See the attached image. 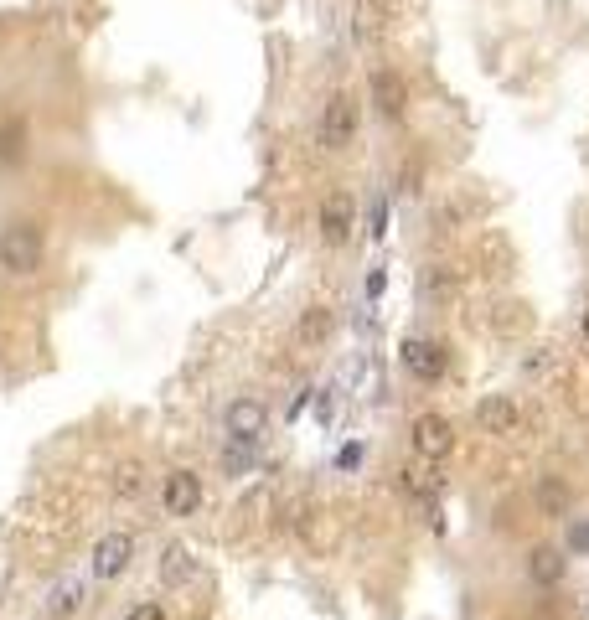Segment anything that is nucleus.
<instances>
[{
	"label": "nucleus",
	"mask_w": 589,
	"mask_h": 620,
	"mask_svg": "<svg viewBox=\"0 0 589 620\" xmlns=\"http://www.w3.org/2000/svg\"><path fill=\"white\" fill-rule=\"evenodd\" d=\"M47 259V233L37 217H11L6 228H0V269L6 274H37Z\"/></svg>",
	"instance_id": "obj_1"
},
{
	"label": "nucleus",
	"mask_w": 589,
	"mask_h": 620,
	"mask_svg": "<svg viewBox=\"0 0 589 620\" xmlns=\"http://www.w3.org/2000/svg\"><path fill=\"white\" fill-rule=\"evenodd\" d=\"M357 135H362V99L352 88H336L331 99L321 104V119H316V140H321V150H352L357 145Z\"/></svg>",
	"instance_id": "obj_2"
},
{
	"label": "nucleus",
	"mask_w": 589,
	"mask_h": 620,
	"mask_svg": "<svg viewBox=\"0 0 589 620\" xmlns=\"http://www.w3.org/2000/svg\"><path fill=\"white\" fill-rule=\"evenodd\" d=\"M398 362H403V372H409L414 383L434 388V383H445V372H450V341L445 336H409Z\"/></svg>",
	"instance_id": "obj_3"
},
{
	"label": "nucleus",
	"mask_w": 589,
	"mask_h": 620,
	"mask_svg": "<svg viewBox=\"0 0 589 620\" xmlns=\"http://www.w3.org/2000/svg\"><path fill=\"white\" fill-rule=\"evenodd\" d=\"M316 228H321V243L326 248H347L352 243V228H357V197L352 186H331L316 207Z\"/></svg>",
	"instance_id": "obj_4"
},
{
	"label": "nucleus",
	"mask_w": 589,
	"mask_h": 620,
	"mask_svg": "<svg viewBox=\"0 0 589 620\" xmlns=\"http://www.w3.org/2000/svg\"><path fill=\"white\" fill-rule=\"evenodd\" d=\"M409 445H414V460L440 465V460L455 450V419H450V414H434V409L414 414V424H409Z\"/></svg>",
	"instance_id": "obj_5"
},
{
	"label": "nucleus",
	"mask_w": 589,
	"mask_h": 620,
	"mask_svg": "<svg viewBox=\"0 0 589 620\" xmlns=\"http://www.w3.org/2000/svg\"><path fill=\"white\" fill-rule=\"evenodd\" d=\"M130 564H135V533H124V527L104 533L99 543H93V553H88L93 579H104V584H114L119 574H130Z\"/></svg>",
	"instance_id": "obj_6"
},
{
	"label": "nucleus",
	"mask_w": 589,
	"mask_h": 620,
	"mask_svg": "<svg viewBox=\"0 0 589 620\" xmlns=\"http://www.w3.org/2000/svg\"><path fill=\"white\" fill-rule=\"evenodd\" d=\"M161 512L166 517H197L202 512V476L192 465H176L161 476Z\"/></svg>",
	"instance_id": "obj_7"
},
{
	"label": "nucleus",
	"mask_w": 589,
	"mask_h": 620,
	"mask_svg": "<svg viewBox=\"0 0 589 620\" xmlns=\"http://www.w3.org/2000/svg\"><path fill=\"white\" fill-rule=\"evenodd\" d=\"M471 264L486 274V279H502L517 269V243L507 238V228H481L476 233V248H471Z\"/></svg>",
	"instance_id": "obj_8"
},
{
	"label": "nucleus",
	"mask_w": 589,
	"mask_h": 620,
	"mask_svg": "<svg viewBox=\"0 0 589 620\" xmlns=\"http://www.w3.org/2000/svg\"><path fill=\"white\" fill-rule=\"evenodd\" d=\"M223 429H228V440H238V445H259V434L269 429V409H264L254 393H243V398L228 403Z\"/></svg>",
	"instance_id": "obj_9"
},
{
	"label": "nucleus",
	"mask_w": 589,
	"mask_h": 620,
	"mask_svg": "<svg viewBox=\"0 0 589 620\" xmlns=\"http://www.w3.org/2000/svg\"><path fill=\"white\" fill-rule=\"evenodd\" d=\"M367 99H372V109H378V114L393 124V119L409 114V83H403V73H393V68H372Z\"/></svg>",
	"instance_id": "obj_10"
},
{
	"label": "nucleus",
	"mask_w": 589,
	"mask_h": 620,
	"mask_svg": "<svg viewBox=\"0 0 589 620\" xmlns=\"http://www.w3.org/2000/svg\"><path fill=\"white\" fill-rule=\"evenodd\" d=\"M522 424V409H517V398L512 393H486L476 403V429L491 434V440H507V434H517Z\"/></svg>",
	"instance_id": "obj_11"
},
{
	"label": "nucleus",
	"mask_w": 589,
	"mask_h": 620,
	"mask_svg": "<svg viewBox=\"0 0 589 620\" xmlns=\"http://www.w3.org/2000/svg\"><path fill=\"white\" fill-rule=\"evenodd\" d=\"M564 574H569V553L564 548H553V543L527 548V579H533L538 589H558Z\"/></svg>",
	"instance_id": "obj_12"
},
{
	"label": "nucleus",
	"mask_w": 589,
	"mask_h": 620,
	"mask_svg": "<svg viewBox=\"0 0 589 620\" xmlns=\"http://www.w3.org/2000/svg\"><path fill=\"white\" fill-rule=\"evenodd\" d=\"M533 507H538V517H548V522H558V517H569V507H574V486L564 481V476H538V486H533Z\"/></svg>",
	"instance_id": "obj_13"
},
{
	"label": "nucleus",
	"mask_w": 589,
	"mask_h": 620,
	"mask_svg": "<svg viewBox=\"0 0 589 620\" xmlns=\"http://www.w3.org/2000/svg\"><path fill=\"white\" fill-rule=\"evenodd\" d=\"M331 331H336L331 305H305L300 310V321H295V341H300V347H326Z\"/></svg>",
	"instance_id": "obj_14"
},
{
	"label": "nucleus",
	"mask_w": 589,
	"mask_h": 620,
	"mask_svg": "<svg viewBox=\"0 0 589 620\" xmlns=\"http://www.w3.org/2000/svg\"><path fill=\"white\" fill-rule=\"evenodd\" d=\"M197 574V553L186 543H166L161 548V584L166 589H186V579Z\"/></svg>",
	"instance_id": "obj_15"
},
{
	"label": "nucleus",
	"mask_w": 589,
	"mask_h": 620,
	"mask_svg": "<svg viewBox=\"0 0 589 620\" xmlns=\"http://www.w3.org/2000/svg\"><path fill=\"white\" fill-rule=\"evenodd\" d=\"M527 326H533V310H527L522 300H496L491 305V331L502 336V341H517Z\"/></svg>",
	"instance_id": "obj_16"
},
{
	"label": "nucleus",
	"mask_w": 589,
	"mask_h": 620,
	"mask_svg": "<svg viewBox=\"0 0 589 620\" xmlns=\"http://www.w3.org/2000/svg\"><path fill=\"white\" fill-rule=\"evenodd\" d=\"M21 161H26V119L0 114V166H21Z\"/></svg>",
	"instance_id": "obj_17"
},
{
	"label": "nucleus",
	"mask_w": 589,
	"mask_h": 620,
	"mask_svg": "<svg viewBox=\"0 0 589 620\" xmlns=\"http://www.w3.org/2000/svg\"><path fill=\"white\" fill-rule=\"evenodd\" d=\"M109 491H114V502H135V496H145V465L140 460H119L114 476H109Z\"/></svg>",
	"instance_id": "obj_18"
},
{
	"label": "nucleus",
	"mask_w": 589,
	"mask_h": 620,
	"mask_svg": "<svg viewBox=\"0 0 589 620\" xmlns=\"http://www.w3.org/2000/svg\"><path fill=\"white\" fill-rule=\"evenodd\" d=\"M403 491H409V496H434V491H440V465H429V460L403 465Z\"/></svg>",
	"instance_id": "obj_19"
},
{
	"label": "nucleus",
	"mask_w": 589,
	"mask_h": 620,
	"mask_svg": "<svg viewBox=\"0 0 589 620\" xmlns=\"http://www.w3.org/2000/svg\"><path fill=\"white\" fill-rule=\"evenodd\" d=\"M83 595H88V584H83V579H62V584L52 589L47 610H52V615H78V610H83Z\"/></svg>",
	"instance_id": "obj_20"
},
{
	"label": "nucleus",
	"mask_w": 589,
	"mask_h": 620,
	"mask_svg": "<svg viewBox=\"0 0 589 620\" xmlns=\"http://www.w3.org/2000/svg\"><path fill=\"white\" fill-rule=\"evenodd\" d=\"M455 290H460V269L455 264H429V295L450 300Z\"/></svg>",
	"instance_id": "obj_21"
},
{
	"label": "nucleus",
	"mask_w": 589,
	"mask_h": 620,
	"mask_svg": "<svg viewBox=\"0 0 589 620\" xmlns=\"http://www.w3.org/2000/svg\"><path fill=\"white\" fill-rule=\"evenodd\" d=\"M383 21H388V6H383V0H357V31H362V37H378Z\"/></svg>",
	"instance_id": "obj_22"
},
{
	"label": "nucleus",
	"mask_w": 589,
	"mask_h": 620,
	"mask_svg": "<svg viewBox=\"0 0 589 620\" xmlns=\"http://www.w3.org/2000/svg\"><path fill=\"white\" fill-rule=\"evenodd\" d=\"M248 465H254V445H238V440H228V445H223V476H243Z\"/></svg>",
	"instance_id": "obj_23"
},
{
	"label": "nucleus",
	"mask_w": 589,
	"mask_h": 620,
	"mask_svg": "<svg viewBox=\"0 0 589 620\" xmlns=\"http://www.w3.org/2000/svg\"><path fill=\"white\" fill-rule=\"evenodd\" d=\"M124 620H166V605L161 600H135L130 610H124Z\"/></svg>",
	"instance_id": "obj_24"
},
{
	"label": "nucleus",
	"mask_w": 589,
	"mask_h": 620,
	"mask_svg": "<svg viewBox=\"0 0 589 620\" xmlns=\"http://www.w3.org/2000/svg\"><path fill=\"white\" fill-rule=\"evenodd\" d=\"M367 233L372 238H388V197L372 202V217H367Z\"/></svg>",
	"instance_id": "obj_25"
},
{
	"label": "nucleus",
	"mask_w": 589,
	"mask_h": 620,
	"mask_svg": "<svg viewBox=\"0 0 589 620\" xmlns=\"http://www.w3.org/2000/svg\"><path fill=\"white\" fill-rule=\"evenodd\" d=\"M357 460H362V445H347V450L336 455V465H341V471H357Z\"/></svg>",
	"instance_id": "obj_26"
},
{
	"label": "nucleus",
	"mask_w": 589,
	"mask_h": 620,
	"mask_svg": "<svg viewBox=\"0 0 589 620\" xmlns=\"http://www.w3.org/2000/svg\"><path fill=\"white\" fill-rule=\"evenodd\" d=\"M383 285H388V274H383V269H372V274H367V295L378 300V295H383Z\"/></svg>",
	"instance_id": "obj_27"
},
{
	"label": "nucleus",
	"mask_w": 589,
	"mask_h": 620,
	"mask_svg": "<svg viewBox=\"0 0 589 620\" xmlns=\"http://www.w3.org/2000/svg\"><path fill=\"white\" fill-rule=\"evenodd\" d=\"M574 548H589V527H574Z\"/></svg>",
	"instance_id": "obj_28"
},
{
	"label": "nucleus",
	"mask_w": 589,
	"mask_h": 620,
	"mask_svg": "<svg viewBox=\"0 0 589 620\" xmlns=\"http://www.w3.org/2000/svg\"><path fill=\"white\" fill-rule=\"evenodd\" d=\"M579 331H584V341H589V310H584V321H579Z\"/></svg>",
	"instance_id": "obj_29"
}]
</instances>
